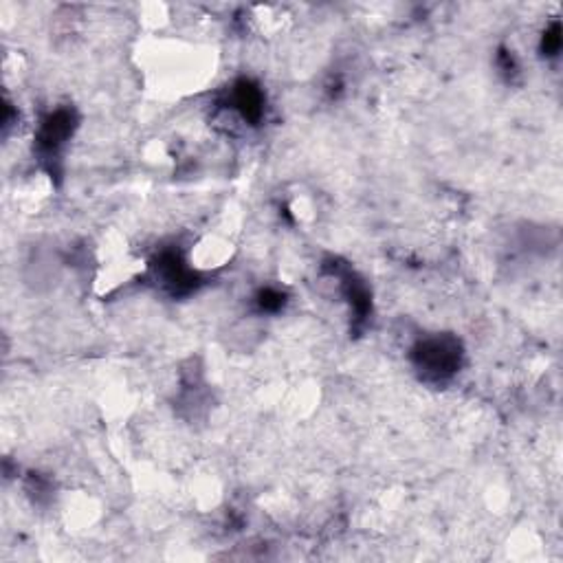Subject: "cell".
I'll use <instances>...</instances> for the list:
<instances>
[{
    "instance_id": "6da1fadb",
    "label": "cell",
    "mask_w": 563,
    "mask_h": 563,
    "mask_svg": "<svg viewBox=\"0 0 563 563\" xmlns=\"http://www.w3.org/2000/svg\"><path fill=\"white\" fill-rule=\"evenodd\" d=\"M416 363L429 376L443 379L454 374L460 363V346L451 337H435L423 342L416 350Z\"/></svg>"
},
{
    "instance_id": "7a4b0ae2",
    "label": "cell",
    "mask_w": 563,
    "mask_h": 563,
    "mask_svg": "<svg viewBox=\"0 0 563 563\" xmlns=\"http://www.w3.org/2000/svg\"><path fill=\"white\" fill-rule=\"evenodd\" d=\"M71 130H73L71 110H57V113L46 117L45 124L40 126L38 139H36L38 141L40 152L46 154V157H53V154L65 146L68 137H71Z\"/></svg>"
},
{
    "instance_id": "3957f363",
    "label": "cell",
    "mask_w": 563,
    "mask_h": 563,
    "mask_svg": "<svg viewBox=\"0 0 563 563\" xmlns=\"http://www.w3.org/2000/svg\"><path fill=\"white\" fill-rule=\"evenodd\" d=\"M157 271L161 273L163 284H166L169 291H174V293H185V291H189L194 286V271L185 267V262L177 253H166V256L159 260Z\"/></svg>"
},
{
    "instance_id": "277c9868",
    "label": "cell",
    "mask_w": 563,
    "mask_h": 563,
    "mask_svg": "<svg viewBox=\"0 0 563 563\" xmlns=\"http://www.w3.org/2000/svg\"><path fill=\"white\" fill-rule=\"evenodd\" d=\"M231 108H236L247 121L256 124L264 113L262 90L253 87V84L247 82V79H242V82H238L231 90Z\"/></svg>"
},
{
    "instance_id": "5b68a950",
    "label": "cell",
    "mask_w": 563,
    "mask_h": 563,
    "mask_svg": "<svg viewBox=\"0 0 563 563\" xmlns=\"http://www.w3.org/2000/svg\"><path fill=\"white\" fill-rule=\"evenodd\" d=\"M258 304L262 311L267 312H273V311H280L282 304H284V295L280 293V291H273V289H264L262 293H260V300Z\"/></svg>"
},
{
    "instance_id": "8992f818",
    "label": "cell",
    "mask_w": 563,
    "mask_h": 563,
    "mask_svg": "<svg viewBox=\"0 0 563 563\" xmlns=\"http://www.w3.org/2000/svg\"><path fill=\"white\" fill-rule=\"evenodd\" d=\"M561 46V36H559V25L552 26V31H548L544 38V51L546 56H557V51H559Z\"/></svg>"
}]
</instances>
